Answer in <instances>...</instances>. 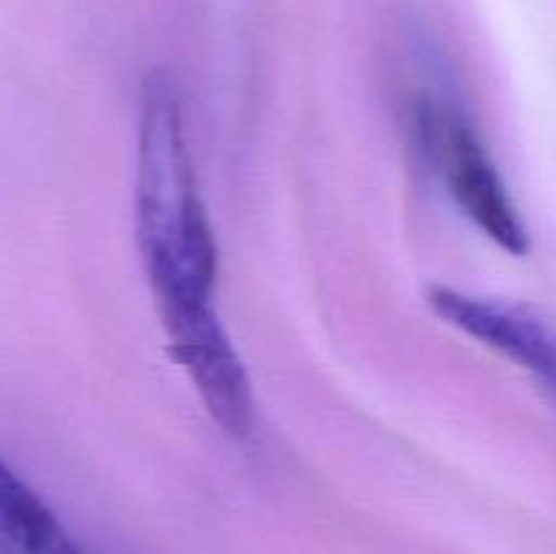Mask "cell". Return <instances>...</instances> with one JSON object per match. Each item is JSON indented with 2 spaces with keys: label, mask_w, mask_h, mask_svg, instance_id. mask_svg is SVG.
<instances>
[{
  "label": "cell",
  "mask_w": 556,
  "mask_h": 554,
  "mask_svg": "<svg viewBox=\"0 0 556 554\" xmlns=\"http://www.w3.org/2000/svg\"><path fill=\"white\" fill-rule=\"evenodd\" d=\"M413 130L443 177L462 212L510 255L530 250V234L510 190L489 155L465 109L445 96H421L413 103Z\"/></svg>",
  "instance_id": "2"
},
{
  "label": "cell",
  "mask_w": 556,
  "mask_h": 554,
  "mask_svg": "<svg viewBox=\"0 0 556 554\" xmlns=\"http://www.w3.org/2000/svg\"><path fill=\"white\" fill-rule=\"evenodd\" d=\"M136 242L174 362L212 421L231 438H248L253 389L217 313L215 228L185 139L182 101L163 71H152L141 90Z\"/></svg>",
  "instance_id": "1"
},
{
  "label": "cell",
  "mask_w": 556,
  "mask_h": 554,
  "mask_svg": "<svg viewBox=\"0 0 556 554\" xmlns=\"http://www.w3.org/2000/svg\"><path fill=\"white\" fill-rule=\"evenodd\" d=\"M438 318L530 373L556 405V318L527 304L432 288L427 297Z\"/></svg>",
  "instance_id": "3"
},
{
  "label": "cell",
  "mask_w": 556,
  "mask_h": 554,
  "mask_svg": "<svg viewBox=\"0 0 556 554\" xmlns=\"http://www.w3.org/2000/svg\"><path fill=\"white\" fill-rule=\"evenodd\" d=\"M0 554H81L41 494L0 454Z\"/></svg>",
  "instance_id": "4"
}]
</instances>
